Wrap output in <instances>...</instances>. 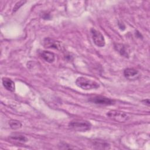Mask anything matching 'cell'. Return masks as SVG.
<instances>
[{"mask_svg":"<svg viewBox=\"0 0 150 150\" xmlns=\"http://www.w3.org/2000/svg\"><path fill=\"white\" fill-rule=\"evenodd\" d=\"M88 100L93 104L101 105H112L115 103L114 100L102 96H94L89 98Z\"/></svg>","mask_w":150,"mask_h":150,"instance_id":"3","label":"cell"},{"mask_svg":"<svg viewBox=\"0 0 150 150\" xmlns=\"http://www.w3.org/2000/svg\"><path fill=\"white\" fill-rule=\"evenodd\" d=\"M70 128L80 132H85L90 129L91 124L88 121L84 120H74L69 124Z\"/></svg>","mask_w":150,"mask_h":150,"instance_id":"2","label":"cell"},{"mask_svg":"<svg viewBox=\"0 0 150 150\" xmlns=\"http://www.w3.org/2000/svg\"><path fill=\"white\" fill-rule=\"evenodd\" d=\"M142 102L144 104H145V105H148V106H149V104H150V102H149V99L144 100L142 101Z\"/></svg>","mask_w":150,"mask_h":150,"instance_id":"15","label":"cell"},{"mask_svg":"<svg viewBox=\"0 0 150 150\" xmlns=\"http://www.w3.org/2000/svg\"><path fill=\"white\" fill-rule=\"evenodd\" d=\"M107 115L110 118L119 122H124L127 121L129 118V117L125 112L118 110L110 111Z\"/></svg>","mask_w":150,"mask_h":150,"instance_id":"4","label":"cell"},{"mask_svg":"<svg viewBox=\"0 0 150 150\" xmlns=\"http://www.w3.org/2000/svg\"><path fill=\"white\" fill-rule=\"evenodd\" d=\"M26 2V1H18L17 3H16V4L15 5L13 9V12H16L18 9H19L20 8L21 6H22L24 4H25Z\"/></svg>","mask_w":150,"mask_h":150,"instance_id":"14","label":"cell"},{"mask_svg":"<svg viewBox=\"0 0 150 150\" xmlns=\"http://www.w3.org/2000/svg\"><path fill=\"white\" fill-rule=\"evenodd\" d=\"M118 26H119V27H120V28L121 29H122V28H123V29H122L123 30L125 29V26H124V25L122 23H118Z\"/></svg>","mask_w":150,"mask_h":150,"instance_id":"16","label":"cell"},{"mask_svg":"<svg viewBox=\"0 0 150 150\" xmlns=\"http://www.w3.org/2000/svg\"><path fill=\"white\" fill-rule=\"evenodd\" d=\"M9 139L10 141L17 144H24L28 141L26 137L21 134H13V135H10L9 137Z\"/></svg>","mask_w":150,"mask_h":150,"instance_id":"9","label":"cell"},{"mask_svg":"<svg viewBox=\"0 0 150 150\" xmlns=\"http://www.w3.org/2000/svg\"><path fill=\"white\" fill-rule=\"evenodd\" d=\"M94 149H110V144L106 141L102 139H95L93 142Z\"/></svg>","mask_w":150,"mask_h":150,"instance_id":"8","label":"cell"},{"mask_svg":"<svg viewBox=\"0 0 150 150\" xmlns=\"http://www.w3.org/2000/svg\"><path fill=\"white\" fill-rule=\"evenodd\" d=\"M114 48L121 56L125 57H129V50L124 45L119 43L115 44Z\"/></svg>","mask_w":150,"mask_h":150,"instance_id":"10","label":"cell"},{"mask_svg":"<svg viewBox=\"0 0 150 150\" xmlns=\"http://www.w3.org/2000/svg\"><path fill=\"white\" fill-rule=\"evenodd\" d=\"M9 125L11 128H12V129H19L22 126V123L19 121L16 120H11L9 121Z\"/></svg>","mask_w":150,"mask_h":150,"instance_id":"13","label":"cell"},{"mask_svg":"<svg viewBox=\"0 0 150 150\" xmlns=\"http://www.w3.org/2000/svg\"><path fill=\"white\" fill-rule=\"evenodd\" d=\"M43 46L46 48L54 49L60 50L62 49V45L60 42L56 40L50 38H46L44 39Z\"/></svg>","mask_w":150,"mask_h":150,"instance_id":"6","label":"cell"},{"mask_svg":"<svg viewBox=\"0 0 150 150\" xmlns=\"http://www.w3.org/2000/svg\"><path fill=\"white\" fill-rule=\"evenodd\" d=\"M76 84L79 87L86 90L96 89L100 87L96 81L84 77H79L76 80Z\"/></svg>","mask_w":150,"mask_h":150,"instance_id":"1","label":"cell"},{"mask_svg":"<svg viewBox=\"0 0 150 150\" xmlns=\"http://www.w3.org/2000/svg\"><path fill=\"white\" fill-rule=\"evenodd\" d=\"M124 75L128 80H135L139 77L138 71L134 68H127L124 70Z\"/></svg>","mask_w":150,"mask_h":150,"instance_id":"7","label":"cell"},{"mask_svg":"<svg viewBox=\"0 0 150 150\" xmlns=\"http://www.w3.org/2000/svg\"><path fill=\"white\" fill-rule=\"evenodd\" d=\"M90 32L91 33L92 39L94 44L98 47H104L105 45V41L102 33L100 31L97 30L94 28L91 29Z\"/></svg>","mask_w":150,"mask_h":150,"instance_id":"5","label":"cell"},{"mask_svg":"<svg viewBox=\"0 0 150 150\" xmlns=\"http://www.w3.org/2000/svg\"><path fill=\"white\" fill-rule=\"evenodd\" d=\"M2 84L7 90L12 92L15 91V83L11 79L6 77L2 78Z\"/></svg>","mask_w":150,"mask_h":150,"instance_id":"11","label":"cell"},{"mask_svg":"<svg viewBox=\"0 0 150 150\" xmlns=\"http://www.w3.org/2000/svg\"><path fill=\"white\" fill-rule=\"evenodd\" d=\"M40 55L42 57V59H43L45 61L49 63H52L55 59L54 54L49 51H42L40 53Z\"/></svg>","mask_w":150,"mask_h":150,"instance_id":"12","label":"cell"}]
</instances>
